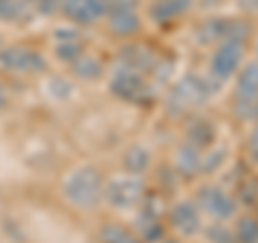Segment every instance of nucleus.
I'll return each instance as SVG.
<instances>
[{"instance_id": "nucleus-12", "label": "nucleus", "mask_w": 258, "mask_h": 243, "mask_svg": "<svg viewBox=\"0 0 258 243\" xmlns=\"http://www.w3.org/2000/svg\"><path fill=\"white\" fill-rule=\"evenodd\" d=\"M194 7V0H151L149 20L157 26H168L187 15Z\"/></svg>"}, {"instance_id": "nucleus-20", "label": "nucleus", "mask_w": 258, "mask_h": 243, "mask_svg": "<svg viewBox=\"0 0 258 243\" xmlns=\"http://www.w3.org/2000/svg\"><path fill=\"white\" fill-rule=\"evenodd\" d=\"M101 243H144L140 237H136L134 232H129L120 224H103L101 226Z\"/></svg>"}, {"instance_id": "nucleus-29", "label": "nucleus", "mask_w": 258, "mask_h": 243, "mask_svg": "<svg viewBox=\"0 0 258 243\" xmlns=\"http://www.w3.org/2000/svg\"><path fill=\"white\" fill-rule=\"evenodd\" d=\"M37 5V11L43 13V15H56L60 13V5L62 0H35Z\"/></svg>"}, {"instance_id": "nucleus-6", "label": "nucleus", "mask_w": 258, "mask_h": 243, "mask_svg": "<svg viewBox=\"0 0 258 243\" xmlns=\"http://www.w3.org/2000/svg\"><path fill=\"white\" fill-rule=\"evenodd\" d=\"M194 202H196V207L200 211L211 215L217 222L232 220L237 215V200L222 185H215V183H207L203 188H198Z\"/></svg>"}, {"instance_id": "nucleus-14", "label": "nucleus", "mask_w": 258, "mask_h": 243, "mask_svg": "<svg viewBox=\"0 0 258 243\" xmlns=\"http://www.w3.org/2000/svg\"><path fill=\"white\" fill-rule=\"evenodd\" d=\"M235 76V101L258 99V60L241 65Z\"/></svg>"}, {"instance_id": "nucleus-3", "label": "nucleus", "mask_w": 258, "mask_h": 243, "mask_svg": "<svg viewBox=\"0 0 258 243\" xmlns=\"http://www.w3.org/2000/svg\"><path fill=\"white\" fill-rule=\"evenodd\" d=\"M110 93L120 101L147 106L155 99V88L144 78L142 71H136L125 65H116L110 76Z\"/></svg>"}, {"instance_id": "nucleus-10", "label": "nucleus", "mask_w": 258, "mask_h": 243, "mask_svg": "<svg viewBox=\"0 0 258 243\" xmlns=\"http://www.w3.org/2000/svg\"><path fill=\"white\" fill-rule=\"evenodd\" d=\"M106 26L118 39H132L142 32V18L136 11V7H125V9H108Z\"/></svg>"}, {"instance_id": "nucleus-1", "label": "nucleus", "mask_w": 258, "mask_h": 243, "mask_svg": "<svg viewBox=\"0 0 258 243\" xmlns=\"http://www.w3.org/2000/svg\"><path fill=\"white\" fill-rule=\"evenodd\" d=\"M103 185H106V179L99 172V168L82 164L67 172V176L62 179V196L80 211H93L103 202Z\"/></svg>"}, {"instance_id": "nucleus-15", "label": "nucleus", "mask_w": 258, "mask_h": 243, "mask_svg": "<svg viewBox=\"0 0 258 243\" xmlns=\"http://www.w3.org/2000/svg\"><path fill=\"white\" fill-rule=\"evenodd\" d=\"M228 22L230 18H222V15L203 20L196 26V41L200 45H217L226 41V37H228Z\"/></svg>"}, {"instance_id": "nucleus-25", "label": "nucleus", "mask_w": 258, "mask_h": 243, "mask_svg": "<svg viewBox=\"0 0 258 243\" xmlns=\"http://www.w3.org/2000/svg\"><path fill=\"white\" fill-rule=\"evenodd\" d=\"M226 159V149L224 147H217L213 149L209 155H203V164H200V174H211L215 172L217 168L224 164Z\"/></svg>"}, {"instance_id": "nucleus-11", "label": "nucleus", "mask_w": 258, "mask_h": 243, "mask_svg": "<svg viewBox=\"0 0 258 243\" xmlns=\"http://www.w3.org/2000/svg\"><path fill=\"white\" fill-rule=\"evenodd\" d=\"M136 228L140 232V239L147 243H159L164 239V224H161V209L155 198H144L142 211L136 217Z\"/></svg>"}, {"instance_id": "nucleus-17", "label": "nucleus", "mask_w": 258, "mask_h": 243, "mask_svg": "<svg viewBox=\"0 0 258 243\" xmlns=\"http://www.w3.org/2000/svg\"><path fill=\"white\" fill-rule=\"evenodd\" d=\"M120 161H123V170H125V172L142 176L151 168L153 155H151V149L144 147V144H132L129 149H125L123 159H120Z\"/></svg>"}, {"instance_id": "nucleus-4", "label": "nucleus", "mask_w": 258, "mask_h": 243, "mask_svg": "<svg viewBox=\"0 0 258 243\" xmlns=\"http://www.w3.org/2000/svg\"><path fill=\"white\" fill-rule=\"evenodd\" d=\"M147 198V183L138 174H116L103 185V200L116 211L138 209Z\"/></svg>"}, {"instance_id": "nucleus-24", "label": "nucleus", "mask_w": 258, "mask_h": 243, "mask_svg": "<svg viewBox=\"0 0 258 243\" xmlns=\"http://www.w3.org/2000/svg\"><path fill=\"white\" fill-rule=\"evenodd\" d=\"M205 234H207V239L211 241V243H237L232 228L224 226L222 222H220V224H211V226H209V228L205 230Z\"/></svg>"}, {"instance_id": "nucleus-30", "label": "nucleus", "mask_w": 258, "mask_h": 243, "mask_svg": "<svg viewBox=\"0 0 258 243\" xmlns=\"http://www.w3.org/2000/svg\"><path fill=\"white\" fill-rule=\"evenodd\" d=\"M7 103H9V95H7V88L3 84V80H0V110H5Z\"/></svg>"}, {"instance_id": "nucleus-33", "label": "nucleus", "mask_w": 258, "mask_h": 243, "mask_svg": "<svg viewBox=\"0 0 258 243\" xmlns=\"http://www.w3.org/2000/svg\"><path fill=\"white\" fill-rule=\"evenodd\" d=\"M256 217H258V215H256Z\"/></svg>"}, {"instance_id": "nucleus-19", "label": "nucleus", "mask_w": 258, "mask_h": 243, "mask_svg": "<svg viewBox=\"0 0 258 243\" xmlns=\"http://www.w3.org/2000/svg\"><path fill=\"white\" fill-rule=\"evenodd\" d=\"M187 142H191L194 147H198L200 151L211 147L215 142V127L211 125V120H207V118L191 120L187 127Z\"/></svg>"}, {"instance_id": "nucleus-7", "label": "nucleus", "mask_w": 258, "mask_h": 243, "mask_svg": "<svg viewBox=\"0 0 258 243\" xmlns=\"http://www.w3.org/2000/svg\"><path fill=\"white\" fill-rule=\"evenodd\" d=\"M245 58V43L239 41H222L209 58V76L215 82H226L237 74Z\"/></svg>"}, {"instance_id": "nucleus-23", "label": "nucleus", "mask_w": 258, "mask_h": 243, "mask_svg": "<svg viewBox=\"0 0 258 243\" xmlns=\"http://www.w3.org/2000/svg\"><path fill=\"white\" fill-rule=\"evenodd\" d=\"M26 13L24 0H0V22H15Z\"/></svg>"}, {"instance_id": "nucleus-28", "label": "nucleus", "mask_w": 258, "mask_h": 243, "mask_svg": "<svg viewBox=\"0 0 258 243\" xmlns=\"http://www.w3.org/2000/svg\"><path fill=\"white\" fill-rule=\"evenodd\" d=\"M54 39L56 43H62V41H80V30L74 24H69L67 28H56L54 30Z\"/></svg>"}, {"instance_id": "nucleus-13", "label": "nucleus", "mask_w": 258, "mask_h": 243, "mask_svg": "<svg viewBox=\"0 0 258 243\" xmlns=\"http://www.w3.org/2000/svg\"><path fill=\"white\" fill-rule=\"evenodd\" d=\"M200 164H203V153L198 147L185 140L174 151V172L183 179H194L200 174Z\"/></svg>"}, {"instance_id": "nucleus-9", "label": "nucleus", "mask_w": 258, "mask_h": 243, "mask_svg": "<svg viewBox=\"0 0 258 243\" xmlns=\"http://www.w3.org/2000/svg\"><path fill=\"white\" fill-rule=\"evenodd\" d=\"M168 224L170 228L181 234V237H196L203 230V217H200V209L194 200H179L168 209Z\"/></svg>"}, {"instance_id": "nucleus-22", "label": "nucleus", "mask_w": 258, "mask_h": 243, "mask_svg": "<svg viewBox=\"0 0 258 243\" xmlns=\"http://www.w3.org/2000/svg\"><path fill=\"white\" fill-rule=\"evenodd\" d=\"M54 54H56V58H58V60L71 65L78 58V56L84 54V45L80 41H62V43H56Z\"/></svg>"}, {"instance_id": "nucleus-2", "label": "nucleus", "mask_w": 258, "mask_h": 243, "mask_svg": "<svg viewBox=\"0 0 258 243\" xmlns=\"http://www.w3.org/2000/svg\"><path fill=\"white\" fill-rule=\"evenodd\" d=\"M217 84L213 78H203L196 74H185L176 82L170 93H168L166 108L170 114H185L189 110H198L200 106L211 99L213 93H217Z\"/></svg>"}, {"instance_id": "nucleus-16", "label": "nucleus", "mask_w": 258, "mask_h": 243, "mask_svg": "<svg viewBox=\"0 0 258 243\" xmlns=\"http://www.w3.org/2000/svg\"><path fill=\"white\" fill-rule=\"evenodd\" d=\"M118 65H125V67H132L136 71H149V69H155L157 58L147 45H138V43H132V45H125L118 54Z\"/></svg>"}, {"instance_id": "nucleus-26", "label": "nucleus", "mask_w": 258, "mask_h": 243, "mask_svg": "<svg viewBox=\"0 0 258 243\" xmlns=\"http://www.w3.org/2000/svg\"><path fill=\"white\" fill-rule=\"evenodd\" d=\"M235 114L241 120H258V99H247V101H235Z\"/></svg>"}, {"instance_id": "nucleus-8", "label": "nucleus", "mask_w": 258, "mask_h": 243, "mask_svg": "<svg viewBox=\"0 0 258 243\" xmlns=\"http://www.w3.org/2000/svg\"><path fill=\"white\" fill-rule=\"evenodd\" d=\"M60 15L78 28L93 26L108 15V0H62Z\"/></svg>"}, {"instance_id": "nucleus-31", "label": "nucleus", "mask_w": 258, "mask_h": 243, "mask_svg": "<svg viewBox=\"0 0 258 243\" xmlns=\"http://www.w3.org/2000/svg\"><path fill=\"white\" fill-rule=\"evenodd\" d=\"M161 243H181V241H176V239H166L164 241V239H161Z\"/></svg>"}, {"instance_id": "nucleus-21", "label": "nucleus", "mask_w": 258, "mask_h": 243, "mask_svg": "<svg viewBox=\"0 0 258 243\" xmlns=\"http://www.w3.org/2000/svg\"><path fill=\"white\" fill-rule=\"evenodd\" d=\"M232 232H235L237 243H258V217H239Z\"/></svg>"}, {"instance_id": "nucleus-27", "label": "nucleus", "mask_w": 258, "mask_h": 243, "mask_svg": "<svg viewBox=\"0 0 258 243\" xmlns=\"http://www.w3.org/2000/svg\"><path fill=\"white\" fill-rule=\"evenodd\" d=\"M245 153H247V157L252 159L254 164H258V120L254 123L252 132H249L247 140H245Z\"/></svg>"}, {"instance_id": "nucleus-18", "label": "nucleus", "mask_w": 258, "mask_h": 243, "mask_svg": "<svg viewBox=\"0 0 258 243\" xmlns=\"http://www.w3.org/2000/svg\"><path fill=\"white\" fill-rule=\"evenodd\" d=\"M71 74H74L78 80H84V82H93V80H99L103 76V63L97 58V56L91 54H82L69 65Z\"/></svg>"}, {"instance_id": "nucleus-32", "label": "nucleus", "mask_w": 258, "mask_h": 243, "mask_svg": "<svg viewBox=\"0 0 258 243\" xmlns=\"http://www.w3.org/2000/svg\"><path fill=\"white\" fill-rule=\"evenodd\" d=\"M256 56H258V41H256Z\"/></svg>"}, {"instance_id": "nucleus-5", "label": "nucleus", "mask_w": 258, "mask_h": 243, "mask_svg": "<svg viewBox=\"0 0 258 243\" xmlns=\"http://www.w3.org/2000/svg\"><path fill=\"white\" fill-rule=\"evenodd\" d=\"M0 69L18 76H35L47 69L45 56L30 45L13 43L0 47Z\"/></svg>"}]
</instances>
